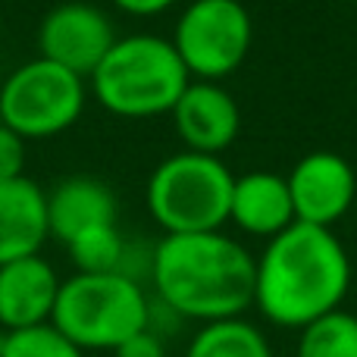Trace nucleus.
<instances>
[{"mask_svg":"<svg viewBox=\"0 0 357 357\" xmlns=\"http://www.w3.org/2000/svg\"><path fill=\"white\" fill-rule=\"evenodd\" d=\"M254 307L282 329H304L342 307L351 289V260L333 229L291 222L254 257Z\"/></svg>","mask_w":357,"mask_h":357,"instance_id":"f257e3e1","label":"nucleus"},{"mask_svg":"<svg viewBox=\"0 0 357 357\" xmlns=\"http://www.w3.org/2000/svg\"><path fill=\"white\" fill-rule=\"evenodd\" d=\"M254 254L222 229L163 235L154 245L151 285L182 320L216 323L254 307Z\"/></svg>","mask_w":357,"mask_h":357,"instance_id":"f03ea898","label":"nucleus"},{"mask_svg":"<svg viewBox=\"0 0 357 357\" xmlns=\"http://www.w3.org/2000/svg\"><path fill=\"white\" fill-rule=\"evenodd\" d=\"M191 75L169 38L123 35L88 75L94 100L119 119H154L173 113Z\"/></svg>","mask_w":357,"mask_h":357,"instance_id":"7ed1b4c3","label":"nucleus"},{"mask_svg":"<svg viewBox=\"0 0 357 357\" xmlns=\"http://www.w3.org/2000/svg\"><path fill=\"white\" fill-rule=\"evenodd\" d=\"M151 295L126 273H73L60 282L50 323L82 351H113L148 329Z\"/></svg>","mask_w":357,"mask_h":357,"instance_id":"20e7f679","label":"nucleus"},{"mask_svg":"<svg viewBox=\"0 0 357 357\" xmlns=\"http://www.w3.org/2000/svg\"><path fill=\"white\" fill-rule=\"evenodd\" d=\"M232 182V169L216 154L178 151L157 163L148 176V213L163 235L213 232L229 222Z\"/></svg>","mask_w":357,"mask_h":357,"instance_id":"39448f33","label":"nucleus"},{"mask_svg":"<svg viewBox=\"0 0 357 357\" xmlns=\"http://www.w3.org/2000/svg\"><path fill=\"white\" fill-rule=\"evenodd\" d=\"M88 104V79L44 56L16 66L0 82V123L25 142L73 129Z\"/></svg>","mask_w":357,"mask_h":357,"instance_id":"423d86ee","label":"nucleus"},{"mask_svg":"<svg viewBox=\"0 0 357 357\" xmlns=\"http://www.w3.org/2000/svg\"><path fill=\"white\" fill-rule=\"evenodd\" d=\"M169 41L191 79L220 82L248 60L254 22L241 0H191Z\"/></svg>","mask_w":357,"mask_h":357,"instance_id":"0eeeda50","label":"nucleus"},{"mask_svg":"<svg viewBox=\"0 0 357 357\" xmlns=\"http://www.w3.org/2000/svg\"><path fill=\"white\" fill-rule=\"evenodd\" d=\"M116 38V25L100 6L88 0H63L50 6L38 25V56L88 79Z\"/></svg>","mask_w":357,"mask_h":357,"instance_id":"6e6552de","label":"nucleus"},{"mask_svg":"<svg viewBox=\"0 0 357 357\" xmlns=\"http://www.w3.org/2000/svg\"><path fill=\"white\" fill-rule=\"evenodd\" d=\"M285 178H289L295 220L310 222V226L333 229L351 210L357 197L354 167L335 151L304 154Z\"/></svg>","mask_w":357,"mask_h":357,"instance_id":"1a4fd4ad","label":"nucleus"},{"mask_svg":"<svg viewBox=\"0 0 357 357\" xmlns=\"http://www.w3.org/2000/svg\"><path fill=\"white\" fill-rule=\"evenodd\" d=\"M173 129L185 151L220 157L238 138L241 110L220 82L191 79L173 107Z\"/></svg>","mask_w":357,"mask_h":357,"instance_id":"9d476101","label":"nucleus"},{"mask_svg":"<svg viewBox=\"0 0 357 357\" xmlns=\"http://www.w3.org/2000/svg\"><path fill=\"white\" fill-rule=\"evenodd\" d=\"M63 279L56 276L54 264L44 254H29V257L0 264V326L10 329H29L50 323Z\"/></svg>","mask_w":357,"mask_h":357,"instance_id":"9b49d317","label":"nucleus"},{"mask_svg":"<svg viewBox=\"0 0 357 357\" xmlns=\"http://www.w3.org/2000/svg\"><path fill=\"white\" fill-rule=\"evenodd\" d=\"M119 220V204L113 188L98 176H63L47 191V226L50 238L60 245L94 226H110Z\"/></svg>","mask_w":357,"mask_h":357,"instance_id":"f8f14e48","label":"nucleus"},{"mask_svg":"<svg viewBox=\"0 0 357 357\" xmlns=\"http://www.w3.org/2000/svg\"><path fill=\"white\" fill-rule=\"evenodd\" d=\"M47 238V191L29 176L0 182V264L41 254Z\"/></svg>","mask_w":357,"mask_h":357,"instance_id":"ddd939ff","label":"nucleus"},{"mask_svg":"<svg viewBox=\"0 0 357 357\" xmlns=\"http://www.w3.org/2000/svg\"><path fill=\"white\" fill-rule=\"evenodd\" d=\"M229 222L245 235H257L266 241L289 229L295 222L289 178L270 169L235 176L232 197H229Z\"/></svg>","mask_w":357,"mask_h":357,"instance_id":"4468645a","label":"nucleus"},{"mask_svg":"<svg viewBox=\"0 0 357 357\" xmlns=\"http://www.w3.org/2000/svg\"><path fill=\"white\" fill-rule=\"evenodd\" d=\"M185 357H273V348L254 323L229 317V320L201 323L185 348Z\"/></svg>","mask_w":357,"mask_h":357,"instance_id":"2eb2a0df","label":"nucleus"},{"mask_svg":"<svg viewBox=\"0 0 357 357\" xmlns=\"http://www.w3.org/2000/svg\"><path fill=\"white\" fill-rule=\"evenodd\" d=\"M295 357H357V317L351 310H329L298 329Z\"/></svg>","mask_w":357,"mask_h":357,"instance_id":"dca6fc26","label":"nucleus"},{"mask_svg":"<svg viewBox=\"0 0 357 357\" xmlns=\"http://www.w3.org/2000/svg\"><path fill=\"white\" fill-rule=\"evenodd\" d=\"M126 245L129 238L119 232L116 222H110V226H94L79 232L73 241H66V251L75 273H119Z\"/></svg>","mask_w":357,"mask_h":357,"instance_id":"f3484780","label":"nucleus"},{"mask_svg":"<svg viewBox=\"0 0 357 357\" xmlns=\"http://www.w3.org/2000/svg\"><path fill=\"white\" fill-rule=\"evenodd\" d=\"M0 357H85L75 342H69L54 323L0 333Z\"/></svg>","mask_w":357,"mask_h":357,"instance_id":"a211bd4d","label":"nucleus"},{"mask_svg":"<svg viewBox=\"0 0 357 357\" xmlns=\"http://www.w3.org/2000/svg\"><path fill=\"white\" fill-rule=\"evenodd\" d=\"M25 138L0 123V182L25 176Z\"/></svg>","mask_w":357,"mask_h":357,"instance_id":"6ab92c4d","label":"nucleus"},{"mask_svg":"<svg viewBox=\"0 0 357 357\" xmlns=\"http://www.w3.org/2000/svg\"><path fill=\"white\" fill-rule=\"evenodd\" d=\"M113 357H167V339H160L151 329L129 335L119 348H113Z\"/></svg>","mask_w":357,"mask_h":357,"instance_id":"aec40b11","label":"nucleus"},{"mask_svg":"<svg viewBox=\"0 0 357 357\" xmlns=\"http://www.w3.org/2000/svg\"><path fill=\"white\" fill-rule=\"evenodd\" d=\"M178 0H113V6L129 16H138V19H151V16H160L167 13L169 6H176Z\"/></svg>","mask_w":357,"mask_h":357,"instance_id":"412c9836","label":"nucleus"}]
</instances>
